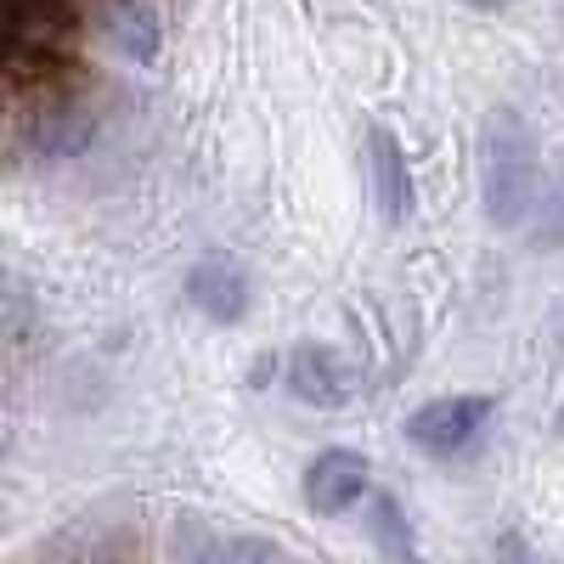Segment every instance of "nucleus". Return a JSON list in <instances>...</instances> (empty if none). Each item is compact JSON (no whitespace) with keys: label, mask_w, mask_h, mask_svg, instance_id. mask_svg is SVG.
<instances>
[{"label":"nucleus","mask_w":564,"mask_h":564,"mask_svg":"<svg viewBox=\"0 0 564 564\" xmlns=\"http://www.w3.org/2000/svg\"><path fill=\"white\" fill-rule=\"evenodd\" d=\"M480 204L486 220L513 231L536 215L542 198V159H536V130L525 124V113L513 108H491L480 119Z\"/></svg>","instance_id":"nucleus-1"},{"label":"nucleus","mask_w":564,"mask_h":564,"mask_svg":"<svg viewBox=\"0 0 564 564\" xmlns=\"http://www.w3.org/2000/svg\"><path fill=\"white\" fill-rule=\"evenodd\" d=\"M497 401L491 395H435V401H423L417 412H406V441L417 452H430V457H452L463 446H475L480 430L491 423Z\"/></svg>","instance_id":"nucleus-2"},{"label":"nucleus","mask_w":564,"mask_h":564,"mask_svg":"<svg viewBox=\"0 0 564 564\" xmlns=\"http://www.w3.org/2000/svg\"><path fill=\"white\" fill-rule=\"evenodd\" d=\"M282 379H289L294 401L316 406V412H339L356 401V384H361V372L345 350L334 345H294L289 356H282Z\"/></svg>","instance_id":"nucleus-3"},{"label":"nucleus","mask_w":564,"mask_h":564,"mask_svg":"<svg viewBox=\"0 0 564 564\" xmlns=\"http://www.w3.org/2000/svg\"><path fill=\"white\" fill-rule=\"evenodd\" d=\"M300 491H305V508L322 513V520H339V513H350L356 502L372 497V463L350 446H327L305 463L300 475Z\"/></svg>","instance_id":"nucleus-4"},{"label":"nucleus","mask_w":564,"mask_h":564,"mask_svg":"<svg viewBox=\"0 0 564 564\" xmlns=\"http://www.w3.org/2000/svg\"><path fill=\"white\" fill-rule=\"evenodd\" d=\"M186 305L204 311L220 327H238L254 311V276H249V265L231 260V254L193 260V271H186Z\"/></svg>","instance_id":"nucleus-5"},{"label":"nucleus","mask_w":564,"mask_h":564,"mask_svg":"<svg viewBox=\"0 0 564 564\" xmlns=\"http://www.w3.org/2000/svg\"><path fill=\"white\" fill-rule=\"evenodd\" d=\"M367 181H372V204H379L384 226H406L412 220V164L406 148L390 124H367Z\"/></svg>","instance_id":"nucleus-6"},{"label":"nucleus","mask_w":564,"mask_h":564,"mask_svg":"<svg viewBox=\"0 0 564 564\" xmlns=\"http://www.w3.org/2000/svg\"><path fill=\"white\" fill-rule=\"evenodd\" d=\"M175 564H282L276 542L265 536H220L215 525H204L198 513L175 520Z\"/></svg>","instance_id":"nucleus-7"},{"label":"nucleus","mask_w":564,"mask_h":564,"mask_svg":"<svg viewBox=\"0 0 564 564\" xmlns=\"http://www.w3.org/2000/svg\"><path fill=\"white\" fill-rule=\"evenodd\" d=\"M90 141H97V119L85 108H45L23 130V148H29L34 164H68V159L90 153Z\"/></svg>","instance_id":"nucleus-8"},{"label":"nucleus","mask_w":564,"mask_h":564,"mask_svg":"<svg viewBox=\"0 0 564 564\" xmlns=\"http://www.w3.org/2000/svg\"><path fill=\"white\" fill-rule=\"evenodd\" d=\"M102 34L124 63H141V68H153L159 52H164V23L148 0H113L108 18H102Z\"/></svg>","instance_id":"nucleus-9"},{"label":"nucleus","mask_w":564,"mask_h":564,"mask_svg":"<svg viewBox=\"0 0 564 564\" xmlns=\"http://www.w3.org/2000/svg\"><path fill=\"white\" fill-rule=\"evenodd\" d=\"M367 531L372 542H379V553L390 564H417V542H412V525H406V513L390 491H372L367 497Z\"/></svg>","instance_id":"nucleus-10"},{"label":"nucleus","mask_w":564,"mask_h":564,"mask_svg":"<svg viewBox=\"0 0 564 564\" xmlns=\"http://www.w3.org/2000/svg\"><path fill=\"white\" fill-rule=\"evenodd\" d=\"M531 249H542V254H558V249H564V170L542 186V198H536V215H531Z\"/></svg>","instance_id":"nucleus-11"},{"label":"nucleus","mask_w":564,"mask_h":564,"mask_svg":"<svg viewBox=\"0 0 564 564\" xmlns=\"http://www.w3.org/2000/svg\"><path fill=\"white\" fill-rule=\"evenodd\" d=\"M463 7H480V12H497V7H502V0H463Z\"/></svg>","instance_id":"nucleus-12"},{"label":"nucleus","mask_w":564,"mask_h":564,"mask_svg":"<svg viewBox=\"0 0 564 564\" xmlns=\"http://www.w3.org/2000/svg\"><path fill=\"white\" fill-rule=\"evenodd\" d=\"M558 430H564V412H558Z\"/></svg>","instance_id":"nucleus-13"}]
</instances>
